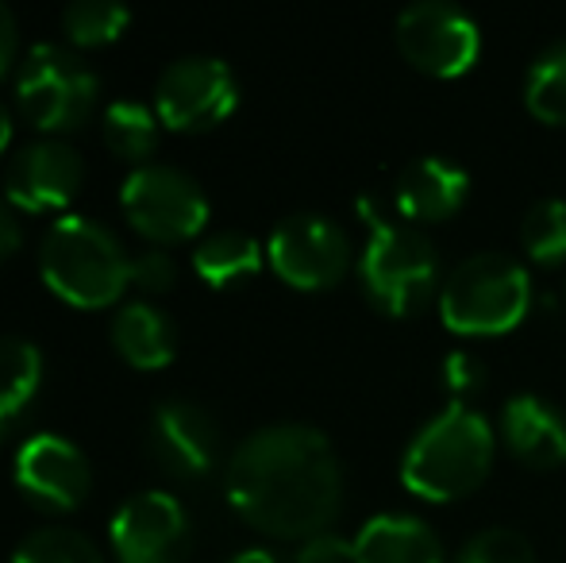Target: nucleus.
<instances>
[{
  "label": "nucleus",
  "mask_w": 566,
  "mask_h": 563,
  "mask_svg": "<svg viewBox=\"0 0 566 563\" xmlns=\"http://www.w3.org/2000/svg\"><path fill=\"white\" fill-rule=\"evenodd\" d=\"M15 46H20V35H15V20L4 4H0V77L8 74V66L15 62Z\"/></svg>",
  "instance_id": "obj_31"
},
{
  "label": "nucleus",
  "mask_w": 566,
  "mask_h": 563,
  "mask_svg": "<svg viewBox=\"0 0 566 563\" xmlns=\"http://www.w3.org/2000/svg\"><path fill=\"white\" fill-rule=\"evenodd\" d=\"M293 563H355V556H350V541H343L336 533H321L301 541Z\"/></svg>",
  "instance_id": "obj_29"
},
{
  "label": "nucleus",
  "mask_w": 566,
  "mask_h": 563,
  "mask_svg": "<svg viewBox=\"0 0 566 563\" xmlns=\"http://www.w3.org/2000/svg\"><path fill=\"white\" fill-rule=\"evenodd\" d=\"M23 243V232H20V220H15V209L12 205L0 201V263L12 259Z\"/></svg>",
  "instance_id": "obj_30"
},
{
  "label": "nucleus",
  "mask_w": 566,
  "mask_h": 563,
  "mask_svg": "<svg viewBox=\"0 0 566 563\" xmlns=\"http://www.w3.org/2000/svg\"><path fill=\"white\" fill-rule=\"evenodd\" d=\"M501 444L536 471L566 463V414L539 394H513L501 409Z\"/></svg>",
  "instance_id": "obj_16"
},
{
  "label": "nucleus",
  "mask_w": 566,
  "mask_h": 563,
  "mask_svg": "<svg viewBox=\"0 0 566 563\" xmlns=\"http://www.w3.org/2000/svg\"><path fill=\"white\" fill-rule=\"evenodd\" d=\"M228 563H277V560L262 549H247V552H239V556H231Z\"/></svg>",
  "instance_id": "obj_32"
},
{
  "label": "nucleus",
  "mask_w": 566,
  "mask_h": 563,
  "mask_svg": "<svg viewBox=\"0 0 566 563\" xmlns=\"http://www.w3.org/2000/svg\"><path fill=\"white\" fill-rule=\"evenodd\" d=\"M193 271L212 290L243 285L262 271V243L247 232H212L193 248Z\"/></svg>",
  "instance_id": "obj_19"
},
{
  "label": "nucleus",
  "mask_w": 566,
  "mask_h": 563,
  "mask_svg": "<svg viewBox=\"0 0 566 563\" xmlns=\"http://www.w3.org/2000/svg\"><path fill=\"white\" fill-rule=\"evenodd\" d=\"M358 217L370 232L363 263H358L370 305L389 316H409L424 309L440 285V256L432 240L417 225L389 217L374 194L358 197Z\"/></svg>",
  "instance_id": "obj_3"
},
{
  "label": "nucleus",
  "mask_w": 566,
  "mask_h": 563,
  "mask_svg": "<svg viewBox=\"0 0 566 563\" xmlns=\"http://www.w3.org/2000/svg\"><path fill=\"white\" fill-rule=\"evenodd\" d=\"M12 563H105L101 549L85 533L66 525L35 529L20 541Z\"/></svg>",
  "instance_id": "obj_25"
},
{
  "label": "nucleus",
  "mask_w": 566,
  "mask_h": 563,
  "mask_svg": "<svg viewBox=\"0 0 566 563\" xmlns=\"http://www.w3.org/2000/svg\"><path fill=\"white\" fill-rule=\"evenodd\" d=\"M85 163L70 143L35 139L8 163L4 194L12 209L23 212H59L82 194Z\"/></svg>",
  "instance_id": "obj_13"
},
{
  "label": "nucleus",
  "mask_w": 566,
  "mask_h": 563,
  "mask_svg": "<svg viewBox=\"0 0 566 563\" xmlns=\"http://www.w3.org/2000/svg\"><path fill=\"white\" fill-rule=\"evenodd\" d=\"M228 502L247 525L277 541L328 533L343 505V467L313 425H266L228 463Z\"/></svg>",
  "instance_id": "obj_1"
},
{
  "label": "nucleus",
  "mask_w": 566,
  "mask_h": 563,
  "mask_svg": "<svg viewBox=\"0 0 566 563\" xmlns=\"http://www.w3.org/2000/svg\"><path fill=\"white\" fill-rule=\"evenodd\" d=\"M113 344L135 371H163L178 355V329L163 309L147 301H132L116 313Z\"/></svg>",
  "instance_id": "obj_18"
},
{
  "label": "nucleus",
  "mask_w": 566,
  "mask_h": 563,
  "mask_svg": "<svg viewBox=\"0 0 566 563\" xmlns=\"http://www.w3.org/2000/svg\"><path fill=\"white\" fill-rule=\"evenodd\" d=\"M397 51L417 66L420 74L432 77H459L482 54V31L462 8L448 0H417L401 8L394 23Z\"/></svg>",
  "instance_id": "obj_8"
},
{
  "label": "nucleus",
  "mask_w": 566,
  "mask_h": 563,
  "mask_svg": "<svg viewBox=\"0 0 566 563\" xmlns=\"http://www.w3.org/2000/svg\"><path fill=\"white\" fill-rule=\"evenodd\" d=\"M521 248L536 267L566 263V201L563 197H539L521 220Z\"/></svg>",
  "instance_id": "obj_23"
},
{
  "label": "nucleus",
  "mask_w": 566,
  "mask_h": 563,
  "mask_svg": "<svg viewBox=\"0 0 566 563\" xmlns=\"http://www.w3.org/2000/svg\"><path fill=\"white\" fill-rule=\"evenodd\" d=\"M119 205H124L127 225L158 248L193 240L209 225L205 189L186 170L166 163H147L127 174L124 189H119Z\"/></svg>",
  "instance_id": "obj_7"
},
{
  "label": "nucleus",
  "mask_w": 566,
  "mask_h": 563,
  "mask_svg": "<svg viewBox=\"0 0 566 563\" xmlns=\"http://www.w3.org/2000/svg\"><path fill=\"white\" fill-rule=\"evenodd\" d=\"M440 383L454 394L451 402H467L470 394H478L485 386V367L478 355L470 352H451L440 367Z\"/></svg>",
  "instance_id": "obj_28"
},
{
  "label": "nucleus",
  "mask_w": 566,
  "mask_h": 563,
  "mask_svg": "<svg viewBox=\"0 0 566 563\" xmlns=\"http://www.w3.org/2000/svg\"><path fill=\"white\" fill-rule=\"evenodd\" d=\"M43 386V355L31 340L0 336V432L23 417Z\"/></svg>",
  "instance_id": "obj_20"
},
{
  "label": "nucleus",
  "mask_w": 566,
  "mask_h": 563,
  "mask_svg": "<svg viewBox=\"0 0 566 563\" xmlns=\"http://www.w3.org/2000/svg\"><path fill=\"white\" fill-rule=\"evenodd\" d=\"M355 563H443V541L412 513H378L350 541Z\"/></svg>",
  "instance_id": "obj_17"
},
{
  "label": "nucleus",
  "mask_w": 566,
  "mask_h": 563,
  "mask_svg": "<svg viewBox=\"0 0 566 563\" xmlns=\"http://www.w3.org/2000/svg\"><path fill=\"white\" fill-rule=\"evenodd\" d=\"M132 23V12L113 0H77L62 12V31L74 46H105Z\"/></svg>",
  "instance_id": "obj_24"
},
{
  "label": "nucleus",
  "mask_w": 566,
  "mask_h": 563,
  "mask_svg": "<svg viewBox=\"0 0 566 563\" xmlns=\"http://www.w3.org/2000/svg\"><path fill=\"white\" fill-rule=\"evenodd\" d=\"M470 174L459 163L440 155L412 158L394 181V205L405 225H432L448 220L467 205Z\"/></svg>",
  "instance_id": "obj_15"
},
{
  "label": "nucleus",
  "mask_w": 566,
  "mask_h": 563,
  "mask_svg": "<svg viewBox=\"0 0 566 563\" xmlns=\"http://www.w3.org/2000/svg\"><path fill=\"white\" fill-rule=\"evenodd\" d=\"M150 456L174 479H205L220 459L217 421L193 402H163L150 417Z\"/></svg>",
  "instance_id": "obj_14"
},
{
  "label": "nucleus",
  "mask_w": 566,
  "mask_h": 563,
  "mask_svg": "<svg viewBox=\"0 0 566 563\" xmlns=\"http://www.w3.org/2000/svg\"><path fill=\"white\" fill-rule=\"evenodd\" d=\"M8 143H12V121H8V113L0 108V155L8 150Z\"/></svg>",
  "instance_id": "obj_33"
},
{
  "label": "nucleus",
  "mask_w": 566,
  "mask_h": 563,
  "mask_svg": "<svg viewBox=\"0 0 566 563\" xmlns=\"http://www.w3.org/2000/svg\"><path fill=\"white\" fill-rule=\"evenodd\" d=\"M266 256L277 279L293 290H328L347 274L350 243L324 212H293L270 232Z\"/></svg>",
  "instance_id": "obj_10"
},
{
  "label": "nucleus",
  "mask_w": 566,
  "mask_h": 563,
  "mask_svg": "<svg viewBox=\"0 0 566 563\" xmlns=\"http://www.w3.org/2000/svg\"><path fill=\"white\" fill-rule=\"evenodd\" d=\"M532 309L528 267L505 251H478L443 279L440 316L459 336L513 332Z\"/></svg>",
  "instance_id": "obj_5"
},
{
  "label": "nucleus",
  "mask_w": 566,
  "mask_h": 563,
  "mask_svg": "<svg viewBox=\"0 0 566 563\" xmlns=\"http://www.w3.org/2000/svg\"><path fill=\"white\" fill-rule=\"evenodd\" d=\"M113 549L119 563H186L193 552L186 505L166 490L132 494L113 518Z\"/></svg>",
  "instance_id": "obj_11"
},
{
  "label": "nucleus",
  "mask_w": 566,
  "mask_h": 563,
  "mask_svg": "<svg viewBox=\"0 0 566 563\" xmlns=\"http://www.w3.org/2000/svg\"><path fill=\"white\" fill-rule=\"evenodd\" d=\"M97 74L77 59V51L59 43H39L28 51L15 77V97L20 108L39 132H77L90 121L97 105Z\"/></svg>",
  "instance_id": "obj_6"
},
{
  "label": "nucleus",
  "mask_w": 566,
  "mask_h": 563,
  "mask_svg": "<svg viewBox=\"0 0 566 563\" xmlns=\"http://www.w3.org/2000/svg\"><path fill=\"white\" fill-rule=\"evenodd\" d=\"M459 563H536V552H532V541L521 529L493 525L462 544Z\"/></svg>",
  "instance_id": "obj_26"
},
{
  "label": "nucleus",
  "mask_w": 566,
  "mask_h": 563,
  "mask_svg": "<svg viewBox=\"0 0 566 563\" xmlns=\"http://www.w3.org/2000/svg\"><path fill=\"white\" fill-rule=\"evenodd\" d=\"M178 279V267H174L170 251L163 248H147L132 259V285L143 293H166Z\"/></svg>",
  "instance_id": "obj_27"
},
{
  "label": "nucleus",
  "mask_w": 566,
  "mask_h": 563,
  "mask_svg": "<svg viewBox=\"0 0 566 563\" xmlns=\"http://www.w3.org/2000/svg\"><path fill=\"white\" fill-rule=\"evenodd\" d=\"M497 456L493 425L467 402H448L420 425L401 456V482L424 502H454L474 494Z\"/></svg>",
  "instance_id": "obj_2"
},
{
  "label": "nucleus",
  "mask_w": 566,
  "mask_h": 563,
  "mask_svg": "<svg viewBox=\"0 0 566 563\" xmlns=\"http://www.w3.org/2000/svg\"><path fill=\"white\" fill-rule=\"evenodd\" d=\"M239 105V82L220 59H178L155 85V113L174 132H209Z\"/></svg>",
  "instance_id": "obj_9"
},
{
  "label": "nucleus",
  "mask_w": 566,
  "mask_h": 563,
  "mask_svg": "<svg viewBox=\"0 0 566 563\" xmlns=\"http://www.w3.org/2000/svg\"><path fill=\"white\" fill-rule=\"evenodd\" d=\"M15 490L46 513H70L90 498L93 471L85 451L59 432H39L20 444L12 463Z\"/></svg>",
  "instance_id": "obj_12"
},
{
  "label": "nucleus",
  "mask_w": 566,
  "mask_h": 563,
  "mask_svg": "<svg viewBox=\"0 0 566 563\" xmlns=\"http://www.w3.org/2000/svg\"><path fill=\"white\" fill-rule=\"evenodd\" d=\"M524 105L536 121L566 124V39L536 54L524 77Z\"/></svg>",
  "instance_id": "obj_21"
},
{
  "label": "nucleus",
  "mask_w": 566,
  "mask_h": 563,
  "mask_svg": "<svg viewBox=\"0 0 566 563\" xmlns=\"http://www.w3.org/2000/svg\"><path fill=\"white\" fill-rule=\"evenodd\" d=\"M39 274L74 309H105L132 285V259L105 225L66 212L43 236Z\"/></svg>",
  "instance_id": "obj_4"
},
{
  "label": "nucleus",
  "mask_w": 566,
  "mask_h": 563,
  "mask_svg": "<svg viewBox=\"0 0 566 563\" xmlns=\"http://www.w3.org/2000/svg\"><path fill=\"white\" fill-rule=\"evenodd\" d=\"M158 124L163 121H158L155 108L139 105V101H116L105 113L108 150L127 158V163L147 166V158L155 155V147H158Z\"/></svg>",
  "instance_id": "obj_22"
}]
</instances>
